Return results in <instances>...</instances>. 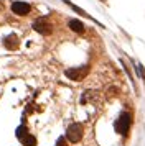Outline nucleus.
Returning <instances> with one entry per match:
<instances>
[{
	"label": "nucleus",
	"instance_id": "nucleus-6",
	"mask_svg": "<svg viewBox=\"0 0 145 146\" xmlns=\"http://www.w3.org/2000/svg\"><path fill=\"white\" fill-rule=\"evenodd\" d=\"M3 46L7 49H17V46H18V38L15 35H8L5 40H3Z\"/></svg>",
	"mask_w": 145,
	"mask_h": 146
},
{
	"label": "nucleus",
	"instance_id": "nucleus-10",
	"mask_svg": "<svg viewBox=\"0 0 145 146\" xmlns=\"http://www.w3.org/2000/svg\"><path fill=\"white\" fill-rule=\"evenodd\" d=\"M26 133H28V130H26V128H25L23 125H21V126H18V128H17V138H20V139H21V138H23V136L26 135Z\"/></svg>",
	"mask_w": 145,
	"mask_h": 146
},
{
	"label": "nucleus",
	"instance_id": "nucleus-3",
	"mask_svg": "<svg viewBox=\"0 0 145 146\" xmlns=\"http://www.w3.org/2000/svg\"><path fill=\"white\" fill-rule=\"evenodd\" d=\"M87 72V67H76V69H68L66 71V76L71 80H81Z\"/></svg>",
	"mask_w": 145,
	"mask_h": 146
},
{
	"label": "nucleus",
	"instance_id": "nucleus-5",
	"mask_svg": "<svg viewBox=\"0 0 145 146\" xmlns=\"http://www.w3.org/2000/svg\"><path fill=\"white\" fill-rule=\"evenodd\" d=\"M12 10H13V13L23 17V15H26L28 12H30V5H28L26 2H13L12 3Z\"/></svg>",
	"mask_w": 145,
	"mask_h": 146
},
{
	"label": "nucleus",
	"instance_id": "nucleus-11",
	"mask_svg": "<svg viewBox=\"0 0 145 146\" xmlns=\"http://www.w3.org/2000/svg\"><path fill=\"white\" fill-rule=\"evenodd\" d=\"M56 146H68V145H66V138H63V136H61V138H58Z\"/></svg>",
	"mask_w": 145,
	"mask_h": 146
},
{
	"label": "nucleus",
	"instance_id": "nucleus-2",
	"mask_svg": "<svg viewBox=\"0 0 145 146\" xmlns=\"http://www.w3.org/2000/svg\"><path fill=\"white\" fill-rule=\"evenodd\" d=\"M66 138L69 139L71 143H78L79 139L83 138V126L79 123H72L69 125L68 131H66Z\"/></svg>",
	"mask_w": 145,
	"mask_h": 146
},
{
	"label": "nucleus",
	"instance_id": "nucleus-4",
	"mask_svg": "<svg viewBox=\"0 0 145 146\" xmlns=\"http://www.w3.org/2000/svg\"><path fill=\"white\" fill-rule=\"evenodd\" d=\"M33 28L41 35H50L51 33V25H50L46 20H43V18H40V20L35 21V23H33Z\"/></svg>",
	"mask_w": 145,
	"mask_h": 146
},
{
	"label": "nucleus",
	"instance_id": "nucleus-7",
	"mask_svg": "<svg viewBox=\"0 0 145 146\" xmlns=\"http://www.w3.org/2000/svg\"><path fill=\"white\" fill-rule=\"evenodd\" d=\"M69 28H71L72 31H76V33H83L84 31V25L79 20H71L69 21Z\"/></svg>",
	"mask_w": 145,
	"mask_h": 146
},
{
	"label": "nucleus",
	"instance_id": "nucleus-1",
	"mask_svg": "<svg viewBox=\"0 0 145 146\" xmlns=\"http://www.w3.org/2000/svg\"><path fill=\"white\" fill-rule=\"evenodd\" d=\"M129 126H130V115L129 113H120V117L115 121V131L120 133V135H125L129 131Z\"/></svg>",
	"mask_w": 145,
	"mask_h": 146
},
{
	"label": "nucleus",
	"instance_id": "nucleus-8",
	"mask_svg": "<svg viewBox=\"0 0 145 146\" xmlns=\"http://www.w3.org/2000/svg\"><path fill=\"white\" fill-rule=\"evenodd\" d=\"M20 141L23 143V146H35V145H36V139H35V136H32L30 133H26V135L20 139Z\"/></svg>",
	"mask_w": 145,
	"mask_h": 146
},
{
	"label": "nucleus",
	"instance_id": "nucleus-9",
	"mask_svg": "<svg viewBox=\"0 0 145 146\" xmlns=\"http://www.w3.org/2000/svg\"><path fill=\"white\" fill-rule=\"evenodd\" d=\"M64 3H66V5H69V7H71L72 10H74V12H78L79 15H83V17H89V15L86 13L84 10H81V8H79V7H76V5H72V3H71V2H69V0H64Z\"/></svg>",
	"mask_w": 145,
	"mask_h": 146
}]
</instances>
